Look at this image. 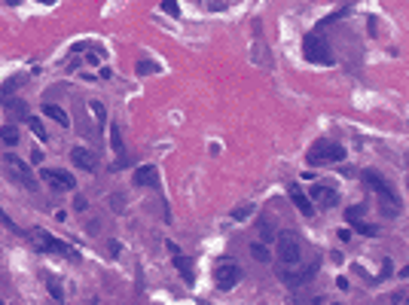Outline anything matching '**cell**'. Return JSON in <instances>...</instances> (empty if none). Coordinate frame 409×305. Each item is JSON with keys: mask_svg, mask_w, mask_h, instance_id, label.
I'll list each match as a JSON object with an SVG mask.
<instances>
[{"mask_svg": "<svg viewBox=\"0 0 409 305\" xmlns=\"http://www.w3.org/2000/svg\"><path fill=\"white\" fill-rule=\"evenodd\" d=\"M355 229H358L361 235H367V238L379 235V226H373V223H364V220H358V223H355Z\"/></svg>", "mask_w": 409, "mask_h": 305, "instance_id": "24", "label": "cell"}, {"mask_svg": "<svg viewBox=\"0 0 409 305\" xmlns=\"http://www.w3.org/2000/svg\"><path fill=\"white\" fill-rule=\"evenodd\" d=\"M260 232H263V238H272V229H269V223H266V220L260 223Z\"/></svg>", "mask_w": 409, "mask_h": 305, "instance_id": "32", "label": "cell"}, {"mask_svg": "<svg viewBox=\"0 0 409 305\" xmlns=\"http://www.w3.org/2000/svg\"><path fill=\"white\" fill-rule=\"evenodd\" d=\"M110 257H113V260L119 257V241H110Z\"/></svg>", "mask_w": 409, "mask_h": 305, "instance_id": "33", "label": "cell"}, {"mask_svg": "<svg viewBox=\"0 0 409 305\" xmlns=\"http://www.w3.org/2000/svg\"><path fill=\"white\" fill-rule=\"evenodd\" d=\"M303 55H306L312 64H324V67H330V64L336 61L330 43H327L321 34H306V37H303Z\"/></svg>", "mask_w": 409, "mask_h": 305, "instance_id": "4", "label": "cell"}, {"mask_svg": "<svg viewBox=\"0 0 409 305\" xmlns=\"http://www.w3.org/2000/svg\"><path fill=\"white\" fill-rule=\"evenodd\" d=\"M40 177L52 186V189H61V192H73L76 189V177L70 171H61V168H43Z\"/></svg>", "mask_w": 409, "mask_h": 305, "instance_id": "8", "label": "cell"}, {"mask_svg": "<svg viewBox=\"0 0 409 305\" xmlns=\"http://www.w3.org/2000/svg\"><path fill=\"white\" fill-rule=\"evenodd\" d=\"M309 199H318V205L327 208V211L339 205V192H336L333 186H312V196H309Z\"/></svg>", "mask_w": 409, "mask_h": 305, "instance_id": "11", "label": "cell"}, {"mask_svg": "<svg viewBox=\"0 0 409 305\" xmlns=\"http://www.w3.org/2000/svg\"><path fill=\"white\" fill-rule=\"evenodd\" d=\"M162 9H165L171 18H180V6H177V0H162Z\"/></svg>", "mask_w": 409, "mask_h": 305, "instance_id": "25", "label": "cell"}, {"mask_svg": "<svg viewBox=\"0 0 409 305\" xmlns=\"http://www.w3.org/2000/svg\"><path fill=\"white\" fill-rule=\"evenodd\" d=\"M86 61H89V64H98V52H95V49H92V52H89V55H86Z\"/></svg>", "mask_w": 409, "mask_h": 305, "instance_id": "34", "label": "cell"}, {"mask_svg": "<svg viewBox=\"0 0 409 305\" xmlns=\"http://www.w3.org/2000/svg\"><path fill=\"white\" fill-rule=\"evenodd\" d=\"M70 159H73V165L83 168V171H95V168H98V156H95L89 147H73V150H70Z\"/></svg>", "mask_w": 409, "mask_h": 305, "instance_id": "10", "label": "cell"}, {"mask_svg": "<svg viewBox=\"0 0 409 305\" xmlns=\"http://www.w3.org/2000/svg\"><path fill=\"white\" fill-rule=\"evenodd\" d=\"M400 278H409V266H403V269H400Z\"/></svg>", "mask_w": 409, "mask_h": 305, "instance_id": "36", "label": "cell"}, {"mask_svg": "<svg viewBox=\"0 0 409 305\" xmlns=\"http://www.w3.org/2000/svg\"><path fill=\"white\" fill-rule=\"evenodd\" d=\"M0 223H3V226H6V229H9V232H21V229H18V226H15V223H12V220H9V214H6V211H3V208H0Z\"/></svg>", "mask_w": 409, "mask_h": 305, "instance_id": "27", "label": "cell"}, {"mask_svg": "<svg viewBox=\"0 0 409 305\" xmlns=\"http://www.w3.org/2000/svg\"><path fill=\"white\" fill-rule=\"evenodd\" d=\"M40 3H55V0H40Z\"/></svg>", "mask_w": 409, "mask_h": 305, "instance_id": "38", "label": "cell"}, {"mask_svg": "<svg viewBox=\"0 0 409 305\" xmlns=\"http://www.w3.org/2000/svg\"><path fill=\"white\" fill-rule=\"evenodd\" d=\"M391 272H394V266H391V260H385V263H382V275H379V281L391 278Z\"/></svg>", "mask_w": 409, "mask_h": 305, "instance_id": "28", "label": "cell"}, {"mask_svg": "<svg viewBox=\"0 0 409 305\" xmlns=\"http://www.w3.org/2000/svg\"><path fill=\"white\" fill-rule=\"evenodd\" d=\"M364 180H367V186L376 192V199H379V205H382V214H385V217H397V214H400V196H397V189H394L379 171H364Z\"/></svg>", "mask_w": 409, "mask_h": 305, "instance_id": "1", "label": "cell"}, {"mask_svg": "<svg viewBox=\"0 0 409 305\" xmlns=\"http://www.w3.org/2000/svg\"><path fill=\"white\" fill-rule=\"evenodd\" d=\"M6 113H9V122H18V119H28V116H31V113H28V104L18 101V98L6 104Z\"/></svg>", "mask_w": 409, "mask_h": 305, "instance_id": "15", "label": "cell"}, {"mask_svg": "<svg viewBox=\"0 0 409 305\" xmlns=\"http://www.w3.org/2000/svg\"><path fill=\"white\" fill-rule=\"evenodd\" d=\"M364 214H367V205H351V208L345 211V220H348V223H358V220H364Z\"/></svg>", "mask_w": 409, "mask_h": 305, "instance_id": "21", "label": "cell"}, {"mask_svg": "<svg viewBox=\"0 0 409 305\" xmlns=\"http://www.w3.org/2000/svg\"><path fill=\"white\" fill-rule=\"evenodd\" d=\"M138 73H141V76H147V73H159V64L150 61V58H141V61H138Z\"/></svg>", "mask_w": 409, "mask_h": 305, "instance_id": "22", "label": "cell"}, {"mask_svg": "<svg viewBox=\"0 0 409 305\" xmlns=\"http://www.w3.org/2000/svg\"><path fill=\"white\" fill-rule=\"evenodd\" d=\"M86 208H89L86 199H73V211H86Z\"/></svg>", "mask_w": 409, "mask_h": 305, "instance_id": "31", "label": "cell"}, {"mask_svg": "<svg viewBox=\"0 0 409 305\" xmlns=\"http://www.w3.org/2000/svg\"><path fill=\"white\" fill-rule=\"evenodd\" d=\"M24 122H28V128H31V131H34V134L40 137V141H46V128H43V122H40L37 116H28Z\"/></svg>", "mask_w": 409, "mask_h": 305, "instance_id": "23", "label": "cell"}, {"mask_svg": "<svg viewBox=\"0 0 409 305\" xmlns=\"http://www.w3.org/2000/svg\"><path fill=\"white\" fill-rule=\"evenodd\" d=\"M43 113H46L49 119H55L61 128H70V116H67V110H61V107H55V104H43Z\"/></svg>", "mask_w": 409, "mask_h": 305, "instance_id": "14", "label": "cell"}, {"mask_svg": "<svg viewBox=\"0 0 409 305\" xmlns=\"http://www.w3.org/2000/svg\"><path fill=\"white\" fill-rule=\"evenodd\" d=\"M287 196H290V202L296 205V211H299L303 217H312V214H315V205H312L309 192H303L299 183H290V186H287Z\"/></svg>", "mask_w": 409, "mask_h": 305, "instance_id": "9", "label": "cell"}, {"mask_svg": "<svg viewBox=\"0 0 409 305\" xmlns=\"http://www.w3.org/2000/svg\"><path fill=\"white\" fill-rule=\"evenodd\" d=\"M86 107L92 110V116H95V122H98V125H104V122H107V113H104V107H101V101H89Z\"/></svg>", "mask_w": 409, "mask_h": 305, "instance_id": "20", "label": "cell"}, {"mask_svg": "<svg viewBox=\"0 0 409 305\" xmlns=\"http://www.w3.org/2000/svg\"><path fill=\"white\" fill-rule=\"evenodd\" d=\"M43 162V150H31V165H40Z\"/></svg>", "mask_w": 409, "mask_h": 305, "instance_id": "29", "label": "cell"}, {"mask_svg": "<svg viewBox=\"0 0 409 305\" xmlns=\"http://www.w3.org/2000/svg\"><path fill=\"white\" fill-rule=\"evenodd\" d=\"M49 293H52V296H55V299H58V302H61V287H58V284H55V281H49Z\"/></svg>", "mask_w": 409, "mask_h": 305, "instance_id": "30", "label": "cell"}, {"mask_svg": "<svg viewBox=\"0 0 409 305\" xmlns=\"http://www.w3.org/2000/svg\"><path fill=\"white\" fill-rule=\"evenodd\" d=\"M28 238H31V241H34V247H37V251H43V254H61V257H73L70 244H67V241H61V238H55V235H49L46 229H34Z\"/></svg>", "mask_w": 409, "mask_h": 305, "instance_id": "6", "label": "cell"}, {"mask_svg": "<svg viewBox=\"0 0 409 305\" xmlns=\"http://www.w3.org/2000/svg\"><path fill=\"white\" fill-rule=\"evenodd\" d=\"M406 183H409V180H406Z\"/></svg>", "mask_w": 409, "mask_h": 305, "instance_id": "40", "label": "cell"}, {"mask_svg": "<svg viewBox=\"0 0 409 305\" xmlns=\"http://www.w3.org/2000/svg\"><path fill=\"white\" fill-rule=\"evenodd\" d=\"M0 141H3L6 147H15V144H18V128H15L12 122H6V125L0 128Z\"/></svg>", "mask_w": 409, "mask_h": 305, "instance_id": "16", "label": "cell"}, {"mask_svg": "<svg viewBox=\"0 0 409 305\" xmlns=\"http://www.w3.org/2000/svg\"><path fill=\"white\" fill-rule=\"evenodd\" d=\"M275 257L281 266L293 269L296 263H303V238L296 232H278L275 235Z\"/></svg>", "mask_w": 409, "mask_h": 305, "instance_id": "2", "label": "cell"}, {"mask_svg": "<svg viewBox=\"0 0 409 305\" xmlns=\"http://www.w3.org/2000/svg\"><path fill=\"white\" fill-rule=\"evenodd\" d=\"M174 269L180 272V278H183V284H186V287H193V284H196V272H193V260H189V257L174 254Z\"/></svg>", "mask_w": 409, "mask_h": 305, "instance_id": "12", "label": "cell"}, {"mask_svg": "<svg viewBox=\"0 0 409 305\" xmlns=\"http://www.w3.org/2000/svg\"><path fill=\"white\" fill-rule=\"evenodd\" d=\"M113 211H122V196H113Z\"/></svg>", "mask_w": 409, "mask_h": 305, "instance_id": "35", "label": "cell"}, {"mask_svg": "<svg viewBox=\"0 0 409 305\" xmlns=\"http://www.w3.org/2000/svg\"><path fill=\"white\" fill-rule=\"evenodd\" d=\"M333 305H339V302H333Z\"/></svg>", "mask_w": 409, "mask_h": 305, "instance_id": "39", "label": "cell"}, {"mask_svg": "<svg viewBox=\"0 0 409 305\" xmlns=\"http://www.w3.org/2000/svg\"><path fill=\"white\" fill-rule=\"evenodd\" d=\"M6 171H9V177L15 180V183H21L24 189H34L37 192V186H40V180L34 177V171H31V165L28 162H21L18 156H12V153H6Z\"/></svg>", "mask_w": 409, "mask_h": 305, "instance_id": "5", "label": "cell"}, {"mask_svg": "<svg viewBox=\"0 0 409 305\" xmlns=\"http://www.w3.org/2000/svg\"><path fill=\"white\" fill-rule=\"evenodd\" d=\"M3 3H6V6H18L21 0H3Z\"/></svg>", "mask_w": 409, "mask_h": 305, "instance_id": "37", "label": "cell"}, {"mask_svg": "<svg viewBox=\"0 0 409 305\" xmlns=\"http://www.w3.org/2000/svg\"><path fill=\"white\" fill-rule=\"evenodd\" d=\"M21 82H24V79H21V76H12V79H9V82H6V86H3V98H6V95H9V92H15V89H18V86H21Z\"/></svg>", "mask_w": 409, "mask_h": 305, "instance_id": "26", "label": "cell"}, {"mask_svg": "<svg viewBox=\"0 0 409 305\" xmlns=\"http://www.w3.org/2000/svg\"><path fill=\"white\" fill-rule=\"evenodd\" d=\"M251 257H254L257 263H269V260H272L269 247H266V244H260V241H257V244H251Z\"/></svg>", "mask_w": 409, "mask_h": 305, "instance_id": "18", "label": "cell"}, {"mask_svg": "<svg viewBox=\"0 0 409 305\" xmlns=\"http://www.w3.org/2000/svg\"><path fill=\"white\" fill-rule=\"evenodd\" d=\"M134 183H138V186H156V183H159L156 165H141V168L134 171Z\"/></svg>", "mask_w": 409, "mask_h": 305, "instance_id": "13", "label": "cell"}, {"mask_svg": "<svg viewBox=\"0 0 409 305\" xmlns=\"http://www.w3.org/2000/svg\"><path fill=\"white\" fill-rule=\"evenodd\" d=\"M306 159H309V165H336V162L345 159V147H342L339 141L321 137V141H315V144L309 147Z\"/></svg>", "mask_w": 409, "mask_h": 305, "instance_id": "3", "label": "cell"}, {"mask_svg": "<svg viewBox=\"0 0 409 305\" xmlns=\"http://www.w3.org/2000/svg\"><path fill=\"white\" fill-rule=\"evenodd\" d=\"M251 214H254V202H248V205H238V208H232V211H229V217H232V220H248Z\"/></svg>", "mask_w": 409, "mask_h": 305, "instance_id": "19", "label": "cell"}, {"mask_svg": "<svg viewBox=\"0 0 409 305\" xmlns=\"http://www.w3.org/2000/svg\"><path fill=\"white\" fill-rule=\"evenodd\" d=\"M241 281V266L235 263V260H220L217 266H214V284H217V290H232L235 284Z\"/></svg>", "mask_w": 409, "mask_h": 305, "instance_id": "7", "label": "cell"}, {"mask_svg": "<svg viewBox=\"0 0 409 305\" xmlns=\"http://www.w3.org/2000/svg\"><path fill=\"white\" fill-rule=\"evenodd\" d=\"M110 147H113L116 156H125V144H122V131H119V125H110Z\"/></svg>", "mask_w": 409, "mask_h": 305, "instance_id": "17", "label": "cell"}]
</instances>
